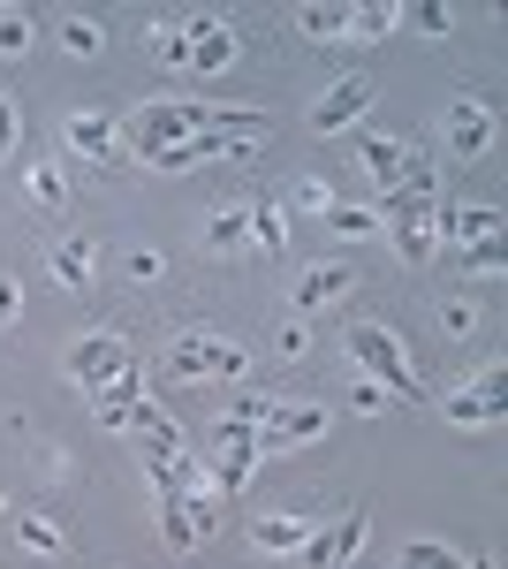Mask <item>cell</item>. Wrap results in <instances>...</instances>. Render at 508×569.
<instances>
[{
	"label": "cell",
	"mask_w": 508,
	"mask_h": 569,
	"mask_svg": "<svg viewBox=\"0 0 508 569\" xmlns=\"http://www.w3.org/2000/svg\"><path fill=\"white\" fill-rule=\"evenodd\" d=\"M365 539H372V517L357 509V517H341L335 531H319V539H303L297 555H303V569H349L357 555H365Z\"/></svg>",
	"instance_id": "obj_5"
},
{
	"label": "cell",
	"mask_w": 508,
	"mask_h": 569,
	"mask_svg": "<svg viewBox=\"0 0 508 569\" xmlns=\"http://www.w3.org/2000/svg\"><path fill=\"white\" fill-rule=\"evenodd\" d=\"M357 152H365V168H372V182H380V190H395V182H402V137H357Z\"/></svg>",
	"instance_id": "obj_14"
},
{
	"label": "cell",
	"mask_w": 508,
	"mask_h": 569,
	"mask_svg": "<svg viewBox=\"0 0 508 569\" xmlns=\"http://www.w3.org/2000/svg\"><path fill=\"white\" fill-rule=\"evenodd\" d=\"M456 266H464V273H501V236H486V243L456 251Z\"/></svg>",
	"instance_id": "obj_27"
},
{
	"label": "cell",
	"mask_w": 508,
	"mask_h": 569,
	"mask_svg": "<svg viewBox=\"0 0 508 569\" xmlns=\"http://www.w3.org/2000/svg\"><path fill=\"white\" fill-rule=\"evenodd\" d=\"M297 23L311 31V39H341V31H349V8H303Z\"/></svg>",
	"instance_id": "obj_26"
},
{
	"label": "cell",
	"mask_w": 508,
	"mask_h": 569,
	"mask_svg": "<svg viewBox=\"0 0 508 569\" xmlns=\"http://www.w3.org/2000/svg\"><path fill=\"white\" fill-rule=\"evenodd\" d=\"M175 380H206V335H175L168 342V388Z\"/></svg>",
	"instance_id": "obj_16"
},
{
	"label": "cell",
	"mask_w": 508,
	"mask_h": 569,
	"mask_svg": "<svg viewBox=\"0 0 508 569\" xmlns=\"http://www.w3.org/2000/svg\"><path fill=\"white\" fill-rule=\"evenodd\" d=\"M206 243H212V251H243V243H251V228H243V206H220V213L206 220Z\"/></svg>",
	"instance_id": "obj_18"
},
{
	"label": "cell",
	"mask_w": 508,
	"mask_h": 569,
	"mask_svg": "<svg viewBox=\"0 0 508 569\" xmlns=\"http://www.w3.org/2000/svg\"><path fill=\"white\" fill-rule=\"evenodd\" d=\"M16 305H23V289H16V281H0V319H16Z\"/></svg>",
	"instance_id": "obj_37"
},
{
	"label": "cell",
	"mask_w": 508,
	"mask_h": 569,
	"mask_svg": "<svg viewBox=\"0 0 508 569\" xmlns=\"http://www.w3.org/2000/svg\"><path fill=\"white\" fill-rule=\"evenodd\" d=\"M303 539H311V531H303V517H258V525H251V547H258V555H297Z\"/></svg>",
	"instance_id": "obj_13"
},
{
	"label": "cell",
	"mask_w": 508,
	"mask_h": 569,
	"mask_svg": "<svg viewBox=\"0 0 508 569\" xmlns=\"http://www.w3.org/2000/svg\"><path fill=\"white\" fill-rule=\"evenodd\" d=\"M349 273H357V266H311V273L297 281V319H311V311L335 305L341 289H349Z\"/></svg>",
	"instance_id": "obj_11"
},
{
	"label": "cell",
	"mask_w": 508,
	"mask_h": 569,
	"mask_svg": "<svg viewBox=\"0 0 508 569\" xmlns=\"http://www.w3.org/2000/svg\"><path fill=\"white\" fill-rule=\"evenodd\" d=\"M243 228H251V243L266 259H281V243H289V228H281V206H266V198H243Z\"/></svg>",
	"instance_id": "obj_12"
},
{
	"label": "cell",
	"mask_w": 508,
	"mask_h": 569,
	"mask_svg": "<svg viewBox=\"0 0 508 569\" xmlns=\"http://www.w3.org/2000/svg\"><path fill=\"white\" fill-rule=\"evenodd\" d=\"M69 144H77L84 160H99V168H122V160H129L122 144H114V114H99V107L69 114Z\"/></svg>",
	"instance_id": "obj_9"
},
{
	"label": "cell",
	"mask_w": 508,
	"mask_h": 569,
	"mask_svg": "<svg viewBox=\"0 0 508 569\" xmlns=\"http://www.w3.org/2000/svg\"><path fill=\"white\" fill-rule=\"evenodd\" d=\"M145 395H152V388H145V372H137V365H122V372L91 395V402H145Z\"/></svg>",
	"instance_id": "obj_23"
},
{
	"label": "cell",
	"mask_w": 508,
	"mask_h": 569,
	"mask_svg": "<svg viewBox=\"0 0 508 569\" xmlns=\"http://www.w3.org/2000/svg\"><path fill=\"white\" fill-rule=\"evenodd\" d=\"M122 365H129L122 335H114V327H99V335H84V342L69 350V380H77L84 395H99L107 380H114V372H122Z\"/></svg>",
	"instance_id": "obj_4"
},
{
	"label": "cell",
	"mask_w": 508,
	"mask_h": 569,
	"mask_svg": "<svg viewBox=\"0 0 508 569\" xmlns=\"http://www.w3.org/2000/svg\"><path fill=\"white\" fill-rule=\"evenodd\" d=\"M448 418H456V426H494V418H501V395H456Z\"/></svg>",
	"instance_id": "obj_21"
},
{
	"label": "cell",
	"mask_w": 508,
	"mask_h": 569,
	"mask_svg": "<svg viewBox=\"0 0 508 569\" xmlns=\"http://www.w3.org/2000/svg\"><path fill=\"white\" fill-rule=\"evenodd\" d=\"M61 46H69V53H99V23H91V16H69V23H61Z\"/></svg>",
	"instance_id": "obj_29"
},
{
	"label": "cell",
	"mask_w": 508,
	"mask_h": 569,
	"mask_svg": "<svg viewBox=\"0 0 508 569\" xmlns=\"http://www.w3.org/2000/svg\"><path fill=\"white\" fill-rule=\"evenodd\" d=\"M327 426H335V410H319V402H281V418L258 426V456H281V448H297V440H319Z\"/></svg>",
	"instance_id": "obj_8"
},
{
	"label": "cell",
	"mask_w": 508,
	"mask_h": 569,
	"mask_svg": "<svg viewBox=\"0 0 508 569\" xmlns=\"http://www.w3.org/2000/svg\"><path fill=\"white\" fill-rule=\"evenodd\" d=\"M448 152H464V160L494 152V114H486L478 99H456V107H448Z\"/></svg>",
	"instance_id": "obj_10"
},
{
	"label": "cell",
	"mask_w": 508,
	"mask_h": 569,
	"mask_svg": "<svg viewBox=\"0 0 508 569\" xmlns=\"http://www.w3.org/2000/svg\"><path fill=\"white\" fill-rule=\"evenodd\" d=\"M251 471H258V426L220 418V426H212V493H243Z\"/></svg>",
	"instance_id": "obj_2"
},
{
	"label": "cell",
	"mask_w": 508,
	"mask_h": 569,
	"mask_svg": "<svg viewBox=\"0 0 508 569\" xmlns=\"http://www.w3.org/2000/svg\"><path fill=\"white\" fill-rule=\"evenodd\" d=\"M129 273H137V281H160L168 259H160V251H129Z\"/></svg>",
	"instance_id": "obj_33"
},
{
	"label": "cell",
	"mask_w": 508,
	"mask_h": 569,
	"mask_svg": "<svg viewBox=\"0 0 508 569\" xmlns=\"http://www.w3.org/2000/svg\"><path fill=\"white\" fill-rule=\"evenodd\" d=\"M31 198H39V206H53V213L69 206V182H61V168H53V160H46V168H31Z\"/></svg>",
	"instance_id": "obj_24"
},
{
	"label": "cell",
	"mask_w": 508,
	"mask_h": 569,
	"mask_svg": "<svg viewBox=\"0 0 508 569\" xmlns=\"http://www.w3.org/2000/svg\"><path fill=\"white\" fill-rule=\"evenodd\" d=\"M228 61H236V31H212V39H198V46H190V69H198V77L228 69Z\"/></svg>",
	"instance_id": "obj_19"
},
{
	"label": "cell",
	"mask_w": 508,
	"mask_h": 569,
	"mask_svg": "<svg viewBox=\"0 0 508 569\" xmlns=\"http://www.w3.org/2000/svg\"><path fill=\"white\" fill-rule=\"evenodd\" d=\"M243 365H251L243 342H212L206 335V380H243Z\"/></svg>",
	"instance_id": "obj_20"
},
{
	"label": "cell",
	"mask_w": 508,
	"mask_h": 569,
	"mask_svg": "<svg viewBox=\"0 0 508 569\" xmlns=\"http://www.w3.org/2000/svg\"><path fill=\"white\" fill-rule=\"evenodd\" d=\"M402 569H486V562H464V555L440 547V539H410V547H402Z\"/></svg>",
	"instance_id": "obj_17"
},
{
	"label": "cell",
	"mask_w": 508,
	"mask_h": 569,
	"mask_svg": "<svg viewBox=\"0 0 508 569\" xmlns=\"http://www.w3.org/2000/svg\"><path fill=\"white\" fill-rule=\"evenodd\" d=\"M228 418H236V426H273V418H281V395H236Z\"/></svg>",
	"instance_id": "obj_22"
},
{
	"label": "cell",
	"mask_w": 508,
	"mask_h": 569,
	"mask_svg": "<svg viewBox=\"0 0 508 569\" xmlns=\"http://www.w3.org/2000/svg\"><path fill=\"white\" fill-rule=\"evenodd\" d=\"M349 357L365 365V380L387 395V402H418V372H410V357H402V342L387 335V327H349Z\"/></svg>",
	"instance_id": "obj_1"
},
{
	"label": "cell",
	"mask_w": 508,
	"mask_h": 569,
	"mask_svg": "<svg viewBox=\"0 0 508 569\" xmlns=\"http://www.w3.org/2000/svg\"><path fill=\"white\" fill-rule=\"evenodd\" d=\"M152 53H160L168 69H190V46L175 39V23H160V39H152Z\"/></svg>",
	"instance_id": "obj_32"
},
{
	"label": "cell",
	"mask_w": 508,
	"mask_h": 569,
	"mask_svg": "<svg viewBox=\"0 0 508 569\" xmlns=\"http://www.w3.org/2000/svg\"><path fill=\"white\" fill-rule=\"evenodd\" d=\"M365 107H372V77H365V69H357V77H335V84L319 91V107H311V130L335 137V130H349Z\"/></svg>",
	"instance_id": "obj_6"
},
{
	"label": "cell",
	"mask_w": 508,
	"mask_h": 569,
	"mask_svg": "<svg viewBox=\"0 0 508 569\" xmlns=\"http://www.w3.org/2000/svg\"><path fill=\"white\" fill-rule=\"evenodd\" d=\"M8 152H16V99L0 91V160H8Z\"/></svg>",
	"instance_id": "obj_34"
},
{
	"label": "cell",
	"mask_w": 508,
	"mask_h": 569,
	"mask_svg": "<svg viewBox=\"0 0 508 569\" xmlns=\"http://www.w3.org/2000/svg\"><path fill=\"white\" fill-rule=\"evenodd\" d=\"M23 46H31V16L8 8V16H0V53H23Z\"/></svg>",
	"instance_id": "obj_31"
},
{
	"label": "cell",
	"mask_w": 508,
	"mask_h": 569,
	"mask_svg": "<svg viewBox=\"0 0 508 569\" xmlns=\"http://www.w3.org/2000/svg\"><path fill=\"white\" fill-rule=\"evenodd\" d=\"M440 327H448V335H470L478 319H470V305H448V311H440Z\"/></svg>",
	"instance_id": "obj_36"
},
{
	"label": "cell",
	"mask_w": 508,
	"mask_h": 569,
	"mask_svg": "<svg viewBox=\"0 0 508 569\" xmlns=\"http://www.w3.org/2000/svg\"><path fill=\"white\" fill-rule=\"evenodd\" d=\"M372 410H387V395L372 380H357V418H372Z\"/></svg>",
	"instance_id": "obj_35"
},
{
	"label": "cell",
	"mask_w": 508,
	"mask_h": 569,
	"mask_svg": "<svg viewBox=\"0 0 508 569\" xmlns=\"http://www.w3.org/2000/svg\"><path fill=\"white\" fill-rule=\"evenodd\" d=\"M16 539H23L31 555H61V531L46 525V517H23V525H16Z\"/></svg>",
	"instance_id": "obj_28"
},
{
	"label": "cell",
	"mask_w": 508,
	"mask_h": 569,
	"mask_svg": "<svg viewBox=\"0 0 508 569\" xmlns=\"http://www.w3.org/2000/svg\"><path fill=\"white\" fill-rule=\"evenodd\" d=\"M220 501H228V493H198V501H160V539H168L175 555H182V547H198V539L220 525Z\"/></svg>",
	"instance_id": "obj_7"
},
{
	"label": "cell",
	"mask_w": 508,
	"mask_h": 569,
	"mask_svg": "<svg viewBox=\"0 0 508 569\" xmlns=\"http://www.w3.org/2000/svg\"><path fill=\"white\" fill-rule=\"evenodd\" d=\"M182 137H198V107H182V99L137 107L122 122V144H137V152H160V144H182Z\"/></svg>",
	"instance_id": "obj_3"
},
{
	"label": "cell",
	"mask_w": 508,
	"mask_h": 569,
	"mask_svg": "<svg viewBox=\"0 0 508 569\" xmlns=\"http://www.w3.org/2000/svg\"><path fill=\"white\" fill-rule=\"evenodd\" d=\"M91 266H99V251H91L84 236H69V243L53 251V281H61V289H91Z\"/></svg>",
	"instance_id": "obj_15"
},
{
	"label": "cell",
	"mask_w": 508,
	"mask_h": 569,
	"mask_svg": "<svg viewBox=\"0 0 508 569\" xmlns=\"http://www.w3.org/2000/svg\"><path fill=\"white\" fill-rule=\"evenodd\" d=\"M327 220H335L341 236H357V243H365V236L380 228V213H372V206H327Z\"/></svg>",
	"instance_id": "obj_25"
},
{
	"label": "cell",
	"mask_w": 508,
	"mask_h": 569,
	"mask_svg": "<svg viewBox=\"0 0 508 569\" xmlns=\"http://www.w3.org/2000/svg\"><path fill=\"white\" fill-rule=\"evenodd\" d=\"M395 23H402V8H357V16H349V31H365V39H380V31H395Z\"/></svg>",
	"instance_id": "obj_30"
}]
</instances>
